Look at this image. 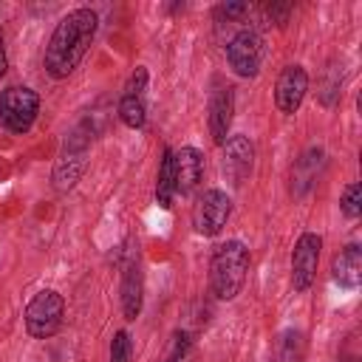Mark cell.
I'll list each match as a JSON object with an SVG mask.
<instances>
[{
    "label": "cell",
    "mask_w": 362,
    "mask_h": 362,
    "mask_svg": "<svg viewBox=\"0 0 362 362\" xmlns=\"http://www.w3.org/2000/svg\"><path fill=\"white\" fill-rule=\"evenodd\" d=\"M96 25H99V17H96L93 8L82 6V8L68 11L57 23V28H54V34L45 45V57H42L45 74L54 76V79L71 76L76 71V65L82 62V57L88 54L90 42H93Z\"/></svg>",
    "instance_id": "cell-1"
},
{
    "label": "cell",
    "mask_w": 362,
    "mask_h": 362,
    "mask_svg": "<svg viewBox=\"0 0 362 362\" xmlns=\"http://www.w3.org/2000/svg\"><path fill=\"white\" fill-rule=\"evenodd\" d=\"M249 274V249L240 240L221 243L209 257V288L218 300H235Z\"/></svg>",
    "instance_id": "cell-2"
},
{
    "label": "cell",
    "mask_w": 362,
    "mask_h": 362,
    "mask_svg": "<svg viewBox=\"0 0 362 362\" xmlns=\"http://www.w3.org/2000/svg\"><path fill=\"white\" fill-rule=\"evenodd\" d=\"M25 331L34 339H51L59 328H62V317H65V300L59 291L54 288H42L37 291L28 305H25Z\"/></svg>",
    "instance_id": "cell-3"
},
{
    "label": "cell",
    "mask_w": 362,
    "mask_h": 362,
    "mask_svg": "<svg viewBox=\"0 0 362 362\" xmlns=\"http://www.w3.org/2000/svg\"><path fill=\"white\" fill-rule=\"evenodd\" d=\"M37 113H40L37 90H31L25 85H11L0 93V124L8 133H14V136L28 133L37 122Z\"/></svg>",
    "instance_id": "cell-4"
},
{
    "label": "cell",
    "mask_w": 362,
    "mask_h": 362,
    "mask_svg": "<svg viewBox=\"0 0 362 362\" xmlns=\"http://www.w3.org/2000/svg\"><path fill=\"white\" fill-rule=\"evenodd\" d=\"M226 62L243 79L257 76L260 74V62H263V40H260V34L255 28H240L226 42Z\"/></svg>",
    "instance_id": "cell-5"
},
{
    "label": "cell",
    "mask_w": 362,
    "mask_h": 362,
    "mask_svg": "<svg viewBox=\"0 0 362 362\" xmlns=\"http://www.w3.org/2000/svg\"><path fill=\"white\" fill-rule=\"evenodd\" d=\"M229 212H232L229 195L223 189H206L192 206V229L204 238H212L226 226Z\"/></svg>",
    "instance_id": "cell-6"
},
{
    "label": "cell",
    "mask_w": 362,
    "mask_h": 362,
    "mask_svg": "<svg viewBox=\"0 0 362 362\" xmlns=\"http://www.w3.org/2000/svg\"><path fill=\"white\" fill-rule=\"evenodd\" d=\"M322 238L317 232H303L291 249V286L294 291H308L317 277Z\"/></svg>",
    "instance_id": "cell-7"
},
{
    "label": "cell",
    "mask_w": 362,
    "mask_h": 362,
    "mask_svg": "<svg viewBox=\"0 0 362 362\" xmlns=\"http://www.w3.org/2000/svg\"><path fill=\"white\" fill-rule=\"evenodd\" d=\"M119 119L130 130H141L147 122V68H136L119 96Z\"/></svg>",
    "instance_id": "cell-8"
},
{
    "label": "cell",
    "mask_w": 362,
    "mask_h": 362,
    "mask_svg": "<svg viewBox=\"0 0 362 362\" xmlns=\"http://www.w3.org/2000/svg\"><path fill=\"white\" fill-rule=\"evenodd\" d=\"M221 147H223L221 173L232 187H240L255 170V144L246 136H229Z\"/></svg>",
    "instance_id": "cell-9"
},
{
    "label": "cell",
    "mask_w": 362,
    "mask_h": 362,
    "mask_svg": "<svg viewBox=\"0 0 362 362\" xmlns=\"http://www.w3.org/2000/svg\"><path fill=\"white\" fill-rule=\"evenodd\" d=\"M305 90H308V74L303 65H286L277 76V85H274V105L280 113L291 116L300 110L303 99H305Z\"/></svg>",
    "instance_id": "cell-10"
},
{
    "label": "cell",
    "mask_w": 362,
    "mask_h": 362,
    "mask_svg": "<svg viewBox=\"0 0 362 362\" xmlns=\"http://www.w3.org/2000/svg\"><path fill=\"white\" fill-rule=\"evenodd\" d=\"M204 175V156L195 147H181L173 150V184L175 195H189Z\"/></svg>",
    "instance_id": "cell-11"
},
{
    "label": "cell",
    "mask_w": 362,
    "mask_h": 362,
    "mask_svg": "<svg viewBox=\"0 0 362 362\" xmlns=\"http://www.w3.org/2000/svg\"><path fill=\"white\" fill-rule=\"evenodd\" d=\"M232 113H235V88L218 85L209 96V136L215 144H223L229 139Z\"/></svg>",
    "instance_id": "cell-12"
},
{
    "label": "cell",
    "mask_w": 362,
    "mask_h": 362,
    "mask_svg": "<svg viewBox=\"0 0 362 362\" xmlns=\"http://www.w3.org/2000/svg\"><path fill=\"white\" fill-rule=\"evenodd\" d=\"M85 156H88V141L85 139H68L65 141V150H62V156H59V161L54 167L57 189L65 192L79 181V175L85 170Z\"/></svg>",
    "instance_id": "cell-13"
},
{
    "label": "cell",
    "mask_w": 362,
    "mask_h": 362,
    "mask_svg": "<svg viewBox=\"0 0 362 362\" xmlns=\"http://www.w3.org/2000/svg\"><path fill=\"white\" fill-rule=\"evenodd\" d=\"M322 164H325L322 147H308V150L294 161V167H291V192H294L297 198L305 195V192L317 184Z\"/></svg>",
    "instance_id": "cell-14"
},
{
    "label": "cell",
    "mask_w": 362,
    "mask_h": 362,
    "mask_svg": "<svg viewBox=\"0 0 362 362\" xmlns=\"http://www.w3.org/2000/svg\"><path fill=\"white\" fill-rule=\"evenodd\" d=\"M331 277L342 288H356L362 280V249L356 243L342 246L331 260Z\"/></svg>",
    "instance_id": "cell-15"
},
{
    "label": "cell",
    "mask_w": 362,
    "mask_h": 362,
    "mask_svg": "<svg viewBox=\"0 0 362 362\" xmlns=\"http://www.w3.org/2000/svg\"><path fill=\"white\" fill-rule=\"evenodd\" d=\"M144 280H141V269L136 260H130L124 266V274H122V311H124V320H136L141 314V300H144Z\"/></svg>",
    "instance_id": "cell-16"
},
{
    "label": "cell",
    "mask_w": 362,
    "mask_h": 362,
    "mask_svg": "<svg viewBox=\"0 0 362 362\" xmlns=\"http://www.w3.org/2000/svg\"><path fill=\"white\" fill-rule=\"evenodd\" d=\"M305 348H308L305 334L297 328H286L274 342L272 362H305Z\"/></svg>",
    "instance_id": "cell-17"
},
{
    "label": "cell",
    "mask_w": 362,
    "mask_h": 362,
    "mask_svg": "<svg viewBox=\"0 0 362 362\" xmlns=\"http://www.w3.org/2000/svg\"><path fill=\"white\" fill-rule=\"evenodd\" d=\"M175 198V184H173V150L164 147L161 150V161H158V175H156V201L161 209H170Z\"/></svg>",
    "instance_id": "cell-18"
},
{
    "label": "cell",
    "mask_w": 362,
    "mask_h": 362,
    "mask_svg": "<svg viewBox=\"0 0 362 362\" xmlns=\"http://www.w3.org/2000/svg\"><path fill=\"white\" fill-rule=\"evenodd\" d=\"M189 351H192V339L187 331H173L170 339H167V348H164V356L158 362H187L189 359Z\"/></svg>",
    "instance_id": "cell-19"
},
{
    "label": "cell",
    "mask_w": 362,
    "mask_h": 362,
    "mask_svg": "<svg viewBox=\"0 0 362 362\" xmlns=\"http://www.w3.org/2000/svg\"><path fill=\"white\" fill-rule=\"evenodd\" d=\"M339 209H342V215H345V218H351V221H356V218L362 215V187H359L356 181H354V184H348V187L342 189Z\"/></svg>",
    "instance_id": "cell-20"
},
{
    "label": "cell",
    "mask_w": 362,
    "mask_h": 362,
    "mask_svg": "<svg viewBox=\"0 0 362 362\" xmlns=\"http://www.w3.org/2000/svg\"><path fill=\"white\" fill-rule=\"evenodd\" d=\"M110 362H133V339L124 328L116 331L110 339Z\"/></svg>",
    "instance_id": "cell-21"
},
{
    "label": "cell",
    "mask_w": 362,
    "mask_h": 362,
    "mask_svg": "<svg viewBox=\"0 0 362 362\" xmlns=\"http://www.w3.org/2000/svg\"><path fill=\"white\" fill-rule=\"evenodd\" d=\"M260 11L266 14L269 23H274L277 28H283L288 23V14H291V3H266L260 6Z\"/></svg>",
    "instance_id": "cell-22"
},
{
    "label": "cell",
    "mask_w": 362,
    "mask_h": 362,
    "mask_svg": "<svg viewBox=\"0 0 362 362\" xmlns=\"http://www.w3.org/2000/svg\"><path fill=\"white\" fill-rule=\"evenodd\" d=\"M246 11H249V6H246V3H221V6L215 8V17H226V20H235V17L246 14Z\"/></svg>",
    "instance_id": "cell-23"
},
{
    "label": "cell",
    "mask_w": 362,
    "mask_h": 362,
    "mask_svg": "<svg viewBox=\"0 0 362 362\" xmlns=\"http://www.w3.org/2000/svg\"><path fill=\"white\" fill-rule=\"evenodd\" d=\"M8 71V57H6V37H3V28H0V76Z\"/></svg>",
    "instance_id": "cell-24"
},
{
    "label": "cell",
    "mask_w": 362,
    "mask_h": 362,
    "mask_svg": "<svg viewBox=\"0 0 362 362\" xmlns=\"http://www.w3.org/2000/svg\"><path fill=\"white\" fill-rule=\"evenodd\" d=\"M342 362H359V359H342Z\"/></svg>",
    "instance_id": "cell-25"
}]
</instances>
